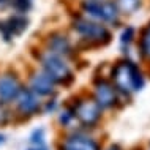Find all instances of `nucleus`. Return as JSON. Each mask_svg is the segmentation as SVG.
<instances>
[{"instance_id": "obj_6", "label": "nucleus", "mask_w": 150, "mask_h": 150, "mask_svg": "<svg viewBox=\"0 0 150 150\" xmlns=\"http://www.w3.org/2000/svg\"><path fill=\"white\" fill-rule=\"evenodd\" d=\"M27 29H29V19L25 18V14L21 13L11 14L5 21H0V35L5 41H13Z\"/></svg>"}, {"instance_id": "obj_21", "label": "nucleus", "mask_w": 150, "mask_h": 150, "mask_svg": "<svg viewBox=\"0 0 150 150\" xmlns=\"http://www.w3.org/2000/svg\"><path fill=\"white\" fill-rule=\"evenodd\" d=\"M27 150H47V147H44V144L43 145H32V147L27 149Z\"/></svg>"}, {"instance_id": "obj_1", "label": "nucleus", "mask_w": 150, "mask_h": 150, "mask_svg": "<svg viewBox=\"0 0 150 150\" xmlns=\"http://www.w3.org/2000/svg\"><path fill=\"white\" fill-rule=\"evenodd\" d=\"M112 86L120 93H134L144 87V76L139 67L131 60L117 62L112 68Z\"/></svg>"}, {"instance_id": "obj_10", "label": "nucleus", "mask_w": 150, "mask_h": 150, "mask_svg": "<svg viewBox=\"0 0 150 150\" xmlns=\"http://www.w3.org/2000/svg\"><path fill=\"white\" fill-rule=\"evenodd\" d=\"M46 51L68 59L73 54V43L62 32H52L46 38Z\"/></svg>"}, {"instance_id": "obj_19", "label": "nucleus", "mask_w": 150, "mask_h": 150, "mask_svg": "<svg viewBox=\"0 0 150 150\" xmlns=\"http://www.w3.org/2000/svg\"><path fill=\"white\" fill-rule=\"evenodd\" d=\"M32 145H43L44 144V129H35L30 136Z\"/></svg>"}, {"instance_id": "obj_7", "label": "nucleus", "mask_w": 150, "mask_h": 150, "mask_svg": "<svg viewBox=\"0 0 150 150\" xmlns=\"http://www.w3.org/2000/svg\"><path fill=\"white\" fill-rule=\"evenodd\" d=\"M14 103H16V111L24 117L35 115L41 111V100H40V96L36 95L33 90H30V88L22 87L21 92H19V95L16 96Z\"/></svg>"}, {"instance_id": "obj_17", "label": "nucleus", "mask_w": 150, "mask_h": 150, "mask_svg": "<svg viewBox=\"0 0 150 150\" xmlns=\"http://www.w3.org/2000/svg\"><path fill=\"white\" fill-rule=\"evenodd\" d=\"M73 120H76V119H74V112H73V109H63V111L60 112V115H59L60 125H63V127H68V125H70Z\"/></svg>"}, {"instance_id": "obj_4", "label": "nucleus", "mask_w": 150, "mask_h": 150, "mask_svg": "<svg viewBox=\"0 0 150 150\" xmlns=\"http://www.w3.org/2000/svg\"><path fill=\"white\" fill-rule=\"evenodd\" d=\"M82 13L88 19H93L101 24H112V25L119 22L120 16L115 3L108 2V0H84Z\"/></svg>"}, {"instance_id": "obj_16", "label": "nucleus", "mask_w": 150, "mask_h": 150, "mask_svg": "<svg viewBox=\"0 0 150 150\" xmlns=\"http://www.w3.org/2000/svg\"><path fill=\"white\" fill-rule=\"evenodd\" d=\"M11 120H13L11 111L8 109L6 103H2V101H0V127H5V125H8Z\"/></svg>"}, {"instance_id": "obj_8", "label": "nucleus", "mask_w": 150, "mask_h": 150, "mask_svg": "<svg viewBox=\"0 0 150 150\" xmlns=\"http://www.w3.org/2000/svg\"><path fill=\"white\" fill-rule=\"evenodd\" d=\"M22 88L21 79L16 73H3L0 74V101L13 103Z\"/></svg>"}, {"instance_id": "obj_2", "label": "nucleus", "mask_w": 150, "mask_h": 150, "mask_svg": "<svg viewBox=\"0 0 150 150\" xmlns=\"http://www.w3.org/2000/svg\"><path fill=\"white\" fill-rule=\"evenodd\" d=\"M38 62L40 67H41V71L46 73L55 84L68 86L74 79V73H73V68L68 63L67 57H62L59 54H54V52L44 49L38 55Z\"/></svg>"}, {"instance_id": "obj_12", "label": "nucleus", "mask_w": 150, "mask_h": 150, "mask_svg": "<svg viewBox=\"0 0 150 150\" xmlns=\"http://www.w3.org/2000/svg\"><path fill=\"white\" fill-rule=\"evenodd\" d=\"M95 101L98 103L101 109H109L114 108L117 103V90L108 81H100L95 86Z\"/></svg>"}, {"instance_id": "obj_5", "label": "nucleus", "mask_w": 150, "mask_h": 150, "mask_svg": "<svg viewBox=\"0 0 150 150\" xmlns=\"http://www.w3.org/2000/svg\"><path fill=\"white\" fill-rule=\"evenodd\" d=\"M73 112H74V119H78L79 123L87 128L95 127L101 119V108L95 100L90 98L79 100L73 108Z\"/></svg>"}, {"instance_id": "obj_15", "label": "nucleus", "mask_w": 150, "mask_h": 150, "mask_svg": "<svg viewBox=\"0 0 150 150\" xmlns=\"http://www.w3.org/2000/svg\"><path fill=\"white\" fill-rule=\"evenodd\" d=\"M11 6L14 8L16 13L25 14L33 8V0H11Z\"/></svg>"}, {"instance_id": "obj_3", "label": "nucleus", "mask_w": 150, "mask_h": 150, "mask_svg": "<svg viewBox=\"0 0 150 150\" xmlns=\"http://www.w3.org/2000/svg\"><path fill=\"white\" fill-rule=\"evenodd\" d=\"M73 30L76 35H79L87 43L93 44H106L111 40V33L106 29V25L101 22H96L93 19H88L86 16H78L73 21Z\"/></svg>"}, {"instance_id": "obj_23", "label": "nucleus", "mask_w": 150, "mask_h": 150, "mask_svg": "<svg viewBox=\"0 0 150 150\" xmlns=\"http://www.w3.org/2000/svg\"><path fill=\"white\" fill-rule=\"evenodd\" d=\"M3 142H5V136H3V134H0V145H2Z\"/></svg>"}, {"instance_id": "obj_14", "label": "nucleus", "mask_w": 150, "mask_h": 150, "mask_svg": "<svg viewBox=\"0 0 150 150\" xmlns=\"http://www.w3.org/2000/svg\"><path fill=\"white\" fill-rule=\"evenodd\" d=\"M139 49L142 57L150 60V24L144 29L142 35H141V41H139Z\"/></svg>"}, {"instance_id": "obj_13", "label": "nucleus", "mask_w": 150, "mask_h": 150, "mask_svg": "<svg viewBox=\"0 0 150 150\" xmlns=\"http://www.w3.org/2000/svg\"><path fill=\"white\" fill-rule=\"evenodd\" d=\"M115 6L119 10V13L123 14H133L137 11V8L141 6V0H117Z\"/></svg>"}, {"instance_id": "obj_11", "label": "nucleus", "mask_w": 150, "mask_h": 150, "mask_svg": "<svg viewBox=\"0 0 150 150\" xmlns=\"http://www.w3.org/2000/svg\"><path fill=\"white\" fill-rule=\"evenodd\" d=\"M60 150H101V147L93 137H88L82 133H74L60 142Z\"/></svg>"}, {"instance_id": "obj_18", "label": "nucleus", "mask_w": 150, "mask_h": 150, "mask_svg": "<svg viewBox=\"0 0 150 150\" xmlns=\"http://www.w3.org/2000/svg\"><path fill=\"white\" fill-rule=\"evenodd\" d=\"M133 38H134V29L133 27H127L123 32H122V35H120V43H122V46H129L133 41Z\"/></svg>"}, {"instance_id": "obj_24", "label": "nucleus", "mask_w": 150, "mask_h": 150, "mask_svg": "<svg viewBox=\"0 0 150 150\" xmlns=\"http://www.w3.org/2000/svg\"><path fill=\"white\" fill-rule=\"evenodd\" d=\"M149 150H150V147H149Z\"/></svg>"}, {"instance_id": "obj_9", "label": "nucleus", "mask_w": 150, "mask_h": 150, "mask_svg": "<svg viewBox=\"0 0 150 150\" xmlns=\"http://www.w3.org/2000/svg\"><path fill=\"white\" fill-rule=\"evenodd\" d=\"M55 86H57V84L43 71H33V73H30V76H29V88L33 90L38 96L54 95Z\"/></svg>"}, {"instance_id": "obj_22", "label": "nucleus", "mask_w": 150, "mask_h": 150, "mask_svg": "<svg viewBox=\"0 0 150 150\" xmlns=\"http://www.w3.org/2000/svg\"><path fill=\"white\" fill-rule=\"evenodd\" d=\"M108 150H122V149L119 147V145H111V147H109Z\"/></svg>"}, {"instance_id": "obj_20", "label": "nucleus", "mask_w": 150, "mask_h": 150, "mask_svg": "<svg viewBox=\"0 0 150 150\" xmlns=\"http://www.w3.org/2000/svg\"><path fill=\"white\" fill-rule=\"evenodd\" d=\"M8 6H11V0H0V10H6Z\"/></svg>"}]
</instances>
